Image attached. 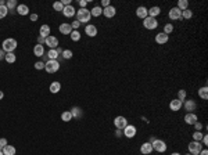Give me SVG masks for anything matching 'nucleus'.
<instances>
[{"label":"nucleus","mask_w":208,"mask_h":155,"mask_svg":"<svg viewBox=\"0 0 208 155\" xmlns=\"http://www.w3.org/2000/svg\"><path fill=\"white\" fill-rule=\"evenodd\" d=\"M76 18H78V22H80V24H86V22H89L90 21V18H92V14H90V11H89L88 8H79L78 11H76Z\"/></svg>","instance_id":"1"},{"label":"nucleus","mask_w":208,"mask_h":155,"mask_svg":"<svg viewBox=\"0 0 208 155\" xmlns=\"http://www.w3.org/2000/svg\"><path fill=\"white\" fill-rule=\"evenodd\" d=\"M17 40L13 39V37H8V39H6L3 42V44H1V50H3L4 53H14V50L17 48Z\"/></svg>","instance_id":"2"},{"label":"nucleus","mask_w":208,"mask_h":155,"mask_svg":"<svg viewBox=\"0 0 208 155\" xmlns=\"http://www.w3.org/2000/svg\"><path fill=\"white\" fill-rule=\"evenodd\" d=\"M44 69L49 73H54V72H57L60 69V62L57 60H47L44 62Z\"/></svg>","instance_id":"3"},{"label":"nucleus","mask_w":208,"mask_h":155,"mask_svg":"<svg viewBox=\"0 0 208 155\" xmlns=\"http://www.w3.org/2000/svg\"><path fill=\"white\" fill-rule=\"evenodd\" d=\"M143 26L148 31H153V29H156L158 26V21L156 18H153V17H147V18H144L143 20Z\"/></svg>","instance_id":"4"},{"label":"nucleus","mask_w":208,"mask_h":155,"mask_svg":"<svg viewBox=\"0 0 208 155\" xmlns=\"http://www.w3.org/2000/svg\"><path fill=\"white\" fill-rule=\"evenodd\" d=\"M151 145H153V150H156L157 152H165L167 151V144H165V141H162V140L154 139V141L151 143Z\"/></svg>","instance_id":"5"},{"label":"nucleus","mask_w":208,"mask_h":155,"mask_svg":"<svg viewBox=\"0 0 208 155\" xmlns=\"http://www.w3.org/2000/svg\"><path fill=\"white\" fill-rule=\"evenodd\" d=\"M203 150V144L200 141H192L189 143V152L192 155H198V152Z\"/></svg>","instance_id":"6"},{"label":"nucleus","mask_w":208,"mask_h":155,"mask_svg":"<svg viewBox=\"0 0 208 155\" xmlns=\"http://www.w3.org/2000/svg\"><path fill=\"white\" fill-rule=\"evenodd\" d=\"M114 125L118 130H124L126 125H128V119L125 118V116H117L115 119H114Z\"/></svg>","instance_id":"7"},{"label":"nucleus","mask_w":208,"mask_h":155,"mask_svg":"<svg viewBox=\"0 0 208 155\" xmlns=\"http://www.w3.org/2000/svg\"><path fill=\"white\" fill-rule=\"evenodd\" d=\"M44 44H46V46H49L50 48H57V47H58V39H57L56 36L49 35L47 37L44 39Z\"/></svg>","instance_id":"8"},{"label":"nucleus","mask_w":208,"mask_h":155,"mask_svg":"<svg viewBox=\"0 0 208 155\" xmlns=\"http://www.w3.org/2000/svg\"><path fill=\"white\" fill-rule=\"evenodd\" d=\"M169 20L172 21H178V20H182V11H180L178 7H172L169 10Z\"/></svg>","instance_id":"9"},{"label":"nucleus","mask_w":208,"mask_h":155,"mask_svg":"<svg viewBox=\"0 0 208 155\" xmlns=\"http://www.w3.org/2000/svg\"><path fill=\"white\" fill-rule=\"evenodd\" d=\"M124 134L128 137V139H132L136 136V127L133 126V125H126V127L124 129Z\"/></svg>","instance_id":"10"},{"label":"nucleus","mask_w":208,"mask_h":155,"mask_svg":"<svg viewBox=\"0 0 208 155\" xmlns=\"http://www.w3.org/2000/svg\"><path fill=\"white\" fill-rule=\"evenodd\" d=\"M184 122H186L187 125H194L196 122H198L197 115L196 114H193V112H187V114L184 115Z\"/></svg>","instance_id":"11"},{"label":"nucleus","mask_w":208,"mask_h":155,"mask_svg":"<svg viewBox=\"0 0 208 155\" xmlns=\"http://www.w3.org/2000/svg\"><path fill=\"white\" fill-rule=\"evenodd\" d=\"M115 14H117V10L114 6H108V7L103 8V15L107 17V18H112Z\"/></svg>","instance_id":"12"},{"label":"nucleus","mask_w":208,"mask_h":155,"mask_svg":"<svg viewBox=\"0 0 208 155\" xmlns=\"http://www.w3.org/2000/svg\"><path fill=\"white\" fill-rule=\"evenodd\" d=\"M183 105V101H180L179 98H175L172 100L171 103H169V108H171V111H179L180 108Z\"/></svg>","instance_id":"13"},{"label":"nucleus","mask_w":208,"mask_h":155,"mask_svg":"<svg viewBox=\"0 0 208 155\" xmlns=\"http://www.w3.org/2000/svg\"><path fill=\"white\" fill-rule=\"evenodd\" d=\"M136 15L139 17V18H142V20L147 18V17H148V8H146L144 6H140V7H137L136 8Z\"/></svg>","instance_id":"14"},{"label":"nucleus","mask_w":208,"mask_h":155,"mask_svg":"<svg viewBox=\"0 0 208 155\" xmlns=\"http://www.w3.org/2000/svg\"><path fill=\"white\" fill-rule=\"evenodd\" d=\"M168 39H169V36L167 35V33H164V32H161V33H157L156 35V42L158 44H167Z\"/></svg>","instance_id":"15"},{"label":"nucleus","mask_w":208,"mask_h":155,"mask_svg":"<svg viewBox=\"0 0 208 155\" xmlns=\"http://www.w3.org/2000/svg\"><path fill=\"white\" fill-rule=\"evenodd\" d=\"M63 14H64L65 17H68V18H71V17H74L76 14V10H75V7L74 6H65L64 7V10H63Z\"/></svg>","instance_id":"16"},{"label":"nucleus","mask_w":208,"mask_h":155,"mask_svg":"<svg viewBox=\"0 0 208 155\" xmlns=\"http://www.w3.org/2000/svg\"><path fill=\"white\" fill-rule=\"evenodd\" d=\"M183 105H184V108H186V111H189V112L196 111V108H197V104L194 100H186Z\"/></svg>","instance_id":"17"},{"label":"nucleus","mask_w":208,"mask_h":155,"mask_svg":"<svg viewBox=\"0 0 208 155\" xmlns=\"http://www.w3.org/2000/svg\"><path fill=\"white\" fill-rule=\"evenodd\" d=\"M85 32H86V35H88V36H90V37H94V36L97 35V28L94 26V25L88 24L86 26H85Z\"/></svg>","instance_id":"18"},{"label":"nucleus","mask_w":208,"mask_h":155,"mask_svg":"<svg viewBox=\"0 0 208 155\" xmlns=\"http://www.w3.org/2000/svg\"><path fill=\"white\" fill-rule=\"evenodd\" d=\"M140 152L144 155H148L153 152V145L151 143H143L142 144V147H140Z\"/></svg>","instance_id":"19"},{"label":"nucleus","mask_w":208,"mask_h":155,"mask_svg":"<svg viewBox=\"0 0 208 155\" xmlns=\"http://www.w3.org/2000/svg\"><path fill=\"white\" fill-rule=\"evenodd\" d=\"M60 32L63 33V35H71V32H72V26L71 24H67V22H64V24H61L60 25Z\"/></svg>","instance_id":"20"},{"label":"nucleus","mask_w":208,"mask_h":155,"mask_svg":"<svg viewBox=\"0 0 208 155\" xmlns=\"http://www.w3.org/2000/svg\"><path fill=\"white\" fill-rule=\"evenodd\" d=\"M33 54H35L36 57L44 56V47H43V44H36L35 47H33Z\"/></svg>","instance_id":"21"},{"label":"nucleus","mask_w":208,"mask_h":155,"mask_svg":"<svg viewBox=\"0 0 208 155\" xmlns=\"http://www.w3.org/2000/svg\"><path fill=\"white\" fill-rule=\"evenodd\" d=\"M17 12H18L20 15H28V14H29L28 6H25V4H20V6H17Z\"/></svg>","instance_id":"22"},{"label":"nucleus","mask_w":208,"mask_h":155,"mask_svg":"<svg viewBox=\"0 0 208 155\" xmlns=\"http://www.w3.org/2000/svg\"><path fill=\"white\" fill-rule=\"evenodd\" d=\"M15 152H17L15 147H13V145H10V144H7V145L3 148V154L4 155H15Z\"/></svg>","instance_id":"23"},{"label":"nucleus","mask_w":208,"mask_h":155,"mask_svg":"<svg viewBox=\"0 0 208 155\" xmlns=\"http://www.w3.org/2000/svg\"><path fill=\"white\" fill-rule=\"evenodd\" d=\"M90 14H92V17H100L101 14H103V8H101L100 6H94V7L90 10Z\"/></svg>","instance_id":"24"},{"label":"nucleus","mask_w":208,"mask_h":155,"mask_svg":"<svg viewBox=\"0 0 208 155\" xmlns=\"http://www.w3.org/2000/svg\"><path fill=\"white\" fill-rule=\"evenodd\" d=\"M49 33H50V26H49V25H42V26H40V36L46 39L49 36Z\"/></svg>","instance_id":"25"},{"label":"nucleus","mask_w":208,"mask_h":155,"mask_svg":"<svg viewBox=\"0 0 208 155\" xmlns=\"http://www.w3.org/2000/svg\"><path fill=\"white\" fill-rule=\"evenodd\" d=\"M161 14V8L160 7H151L148 10V17H153V18H156L157 15H160Z\"/></svg>","instance_id":"26"},{"label":"nucleus","mask_w":208,"mask_h":155,"mask_svg":"<svg viewBox=\"0 0 208 155\" xmlns=\"http://www.w3.org/2000/svg\"><path fill=\"white\" fill-rule=\"evenodd\" d=\"M49 89H50V92H52V93H58L61 90V83H60V82H53Z\"/></svg>","instance_id":"27"},{"label":"nucleus","mask_w":208,"mask_h":155,"mask_svg":"<svg viewBox=\"0 0 208 155\" xmlns=\"http://www.w3.org/2000/svg\"><path fill=\"white\" fill-rule=\"evenodd\" d=\"M198 95H200L201 100H207L208 98V87H207V86L198 89Z\"/></svg>","instance_id":"28"},{"label":"nucleus","mask_w":208,"mask_h":155,"mask_svg":"<svg viewBox=\"0 0 208 155\" xmlns=\"http://www.w3.org/2000/svg\"><path fill=\"white\" fill-rule=\"evenodd\" d=\"M46 57H47L49 60H57V57H58V53L56 51V48H50L47 51V54H46Z\"/></svg>","instance_id":"29"},{"label":"nucleus","mask_w":208,"mask_h":155,"mask_svg":"<svg viewBox=\"0 0 208 155\" xmlns=\"http://www.w3.org/2000/svg\"><path fill=\"white\" fill-rule=\"evenodd\" d=\"M4 60L7 61L8 64H13V62H15L17 60V57L14 53H6V57H4Z\"/></svg>","instance_id":"30"},{"label":"nucleus","mask_w":208,"mask_h":155,"mask_svg":"<svg viewBox=\"0 0 208 155\" xmlns=\"http://www.w3.org/2000/svg\"><path fill=\"white\" fill-rule=\"evenodd\" d=\"M176 7L179 8L180 11H183V10H186V8H189V3H187V0H179L178 1V6Z\"/></svg>","instance_id":"31"},{"label":"nucleus","mask_w":208,"mask_h":155,"mask_svg":"<svg viewBox=\"0 0 208 155\" xmlns=\"http://www.w3.org/2000/svg\"><path fill=\"white\" fill-rule=\"evenodd\" d=\"M192 17H193V11L190 8H186V10L182 11V18H184V20H190Z\"/></svg>","instance_id":"32"},{"label":"nucleus","mask_w":208,"mask_h":155,"mask_svg":"<svg viewBox=\"0 0 208 155\" xmlns=\"http://www.w3.org/2000/svg\"><path fill=\"white\" fill-rule=\"evenodd\" d=\"M61 119L64 120V122H69L72 119V115H71V111H64L61 114Z\"/></svg>","instance_id":"33"},{"label":"nucleus","mask_w":208,"mask_h":155,"mask_svg":"<svg viewBox=\"0 0 208 155\" xmlns=\"http://www.w3.org/2000/svg\"><path fill=\"white\" fill-rule=\"evenodd\" d=\"M69 36H71V39L74 40V42H78V40H80V33H79V31H78V29L72 31Z\"/></svg>","instance_id":"34"},{"label":"nucleus","mask_w":208,"mask_h":155,"mask_svg":"<svg viewBox=\"0 0 208 155\" xmlns=\"http://www.w3.org/2000/svg\"><path fill=\"white\" fill-rule=\"evenodd\" d=\"M203 133H201V131H194V133H193V141H200L201 143V139H203Z\"/></svg>","instance_id":"35"},{"label":"nucleus","mask_w":208,"mask_h":155,"mask_svg":"<svg viewBox=\"0 0 208 155\" xmlns=\"http://www.w3.org/2000/svg\"><path fill=\"white\" fill-rule=\"evenodd\" d=\"M6 7L8 8V11H10V10L13 11V8L17 7V0H8L7 3H6Z\"/></svg>","instance_id":"36"},{"label":"nucleus","mask_w":208,"mask_h":155,"mask_svg":"<svg viewBox=\"0 0 208 155\" xmlns=\"http://www.w3.org/2000/svg\"><path fill=\"white\" fill-rule=\"evenodd\" d=\"M7 14H8V8L6 7V6H0V20L4 18Z\"/></svg>","instance_id":"37"},{"label":"nucleus","mask_w":208,"mask_h":155,"mask_svg":"<svg viewBox=\"0 0 208 155\" xmlns=\"http://www.w3.org/2000/svg\"><path fill=\"white\" fill-rule=\"evenodd\" d=\"M53 8H54L56 11H61V12H63V10H64V6H63V3H61V1H56V3L53 4Z\"/></svg>","instance_id":"38"},{"label":"nucleus","mask_w":208,"mask_h":155,"mask_svg":"<svg viewBox=\"0 0 208 155\" xmlns=\"http://www.w3.org/2000/svg\"><path fill=\"white\" fill-rule=\"evenodd\" d=\"M172 31H173V25H172V24H165V26H164V33L169 35V33H172Z\"/></svg>","instance_id":"39"},{"label":"nucleus","mask_w":208,"mask_h":155,"mask_svg":"<svg viewBox=\"0 0 208 155\" xmlns=\"http://www.w3.org/2000/svg\"><path fill=\"white\" fill-rule=\"evenodd\" d=\"M63 57H64L65 60L72 58V51H71V50H64V51H63Z\"/></svg>","instance_id":"40"},{"label":"nucleus","mask_w":208,"mask_h":155,"mask_svg":"<svg viewBox=\"0 0 208 155\" xmlns=\"http://www.w3.org/2000/svg\"><path fill=\"white\" fill-rule=\"evenodd\" d=\"M79 111H80L79 108H76V107L72 108V109H71V115H72V118H76V116L79 115V114H80Z\"/></svg>","instance_id":"41"},{"label":"nucleus","mask_w":208,"mask_h":155,"mask_svg":"<svg viewBox=\"0 0 208 155\" xmlns=\"http://www.w3.org/2000/svg\"><path fill=\"white\" fill-rule=\"evenodd\" d=\"M178 98H179L180 101H183V100L186 98V92H184V90H179V93H178Z\"/></svg>","instance_id":"42"},{"label":"nucleus","mask_w":208,"mask_h":155,"mask_svg":"<svg viewBox=\"0 0 208 155\" xmlns=\"http://www.w3.org/2000/svg\"><path fill=\"white\" fill-rule=\"evenodd\" d=\"M7 145V139H0V151H3V148Z\"/></svg>","instance_id":"43"},{"label":"nucleus","mask_w":208,"mask_h":155,"mask_svg":"<svg viewBox=\"0 0 208 155\" xmlns=\"http://www.w3.org/2000/svg\"><path fill=\"white\" fill-rule=\"evenodd\" d=\"M35 68L38 69V71L43 69V68H44V62H42V61H38V62H35Z\"/></svg>","instance_id":"44"},{"label":"nucleus","mask_w":208,"mask_h":155,"mask_svg":"<svg viewBox=\"0 0 208 155\" xmlns=\"http://www.w3.org/2000/svg\"><path fill=\"white\" fill-rule=\"evenodd\" d=\"M194 127H196L197 131H201V129H203V123H201V122H196V123H194Z\"/></svg>","instance_id":"45"},{"label":"nucleus","mask_w":208,"mask_h":155,"mask_svg":"<svg viewBox=\"0 0 208 155\" xmlns=\"http://www.w3.org/2000/svg\"><path fill=\"white\" fill-rule=\"evenodd\" d=\"M201 141H203V145H207V144H208V137H207V136H203Z\"/></svg>","instance_id":"46"},{"label":"nucleus","mask_w":208,"mask_h":155,"mask_svg":"<svg viewBox=\"0 0 208 155\" xmlns=\"http://www.w3.org/2000/svg\"><path fill=\"white\" fill-rule=\"evenodd\" d=\"M79 25H80V22L75 21V22H72V24H71V26H72V29H74V28H79Z\"/></svg>","instance_id":"47"},{"label":"nucleus","mask_w":208,"mask_h":155,"mask_svg":"<svg viewBox=\"0 0 208 155\" xmlns=\"http://www.w3.org/2000/svg\"><path fill=\"white\" fill-rule=\"evenodd\" d=\"M86 4H88V1H86V0H80V1H79L80 8H85V6H86Z\"/></svg>","instance_id":"48"},{"label":"nucleus","mask_w":208,"mask_h":155,"mask_svg":"<svg viewBox=\"0 0 208 155\" xmlns=\"http://www.w3.org/2000/svg\"><path fill=\"white\" fill-rule=\"evenodd\" d=\"M101 4H103L104 8H105V7H108V6H110V1H108V0H103V1H101Z\"/></svg>","instance_id":"49"},{"label":"nucleus","mask_w":208,"mask_h":155,"mask_svg":"<svg viewBox=\"0 0 208 155\" xmlns=\"http://www.w3.org/2000/svg\"><path fill=\"white\" fill-rule=\"evenodd\" d=\"M38 20V14H31V21H36Z\"/></svg>","instance_id":"50"},{"label":"nucleus","mask_w":208,"mask_h":155,"mask_svg":"<svg viewBox=\"0 0 208 155\" xmlns=\"http://www.w3.org/2000/svg\"><path fill=\"white\" fill-rule=\"evenodd\" d=\"M4 57H6V53H4L3 50H0V60H3Z\"/></svg>","instance_id":"51"},{"label":"nucleus","mask_w":208,"mask_h":155,"mask_svg":"<svg viewBox=\"0 0 208 155\" xmlns=\"http://www.w3.org/2000/svg\"><path fill=\"white\" fill-rule=\"evenodd\" d=\"M198 155H208V151L207 150H201V151L198 152Z\"/></svg>","instance_id":"52"},{"label":"nucleus","mask_w":208,"mask_h":155,"mask_svg":"<svg viewBox=\"0 0 208 155\" xmlns=\"http://www.w3.org/2000/svg\"><path fill=\"white\" fill-rule=\"evenodd\" d=\"M39 44H42V43H44V37H42V36H39Z\"/></svg>","instance_id":"53"},{"label":"nucleus","mask_w":208,"mask_h":155,"mask_svg":"<svg viewBox=\"0 0 208 155\" xmlns=\"http://www.w3.org/2000/svg\"><path fill=\"white\" fill-rule=\"evenodd\" d=\"M56 51L58 53V54H60V53H63V51H64V50H63V48H61V47H57V48H56Z\"/></svg>","instance_id":"54"},{"label":"nucleus","mask_w":208,"mask_h":155,"mask_svg":"<svg viewBox=\"0 0 208 155\" xmlns=\"http://www.w3.org/2000/svg\"><path fill=\"white\" fill-rule=\"evenodd\" d=\"M3 97H4V93L0 90V100H3Z\"/></svg>","instance_id":"55"},{"label":"nucleus","mask_w":208,"mask_h":155,"mask_svg":"<svg viewBox=\"0 0 208 155\" xmlns=\"http://www.w3.org/2000/svg\"><path fill=\"white\" fill-rule=\"evenodd\" d=\"M0 6H6V3H4V0H0Z\"/></svg>","instance_id":"56"},{"label":"nucleus","mask_w":208,"mask_h":155,"mask_svg":"<svg viewBox=\"0 0 208 155\" xmlns=\"http://www.w3.org/2000/svg\"><path fill=\"white\" fill-rule=\"evenodd\" d=\"M171 155H182V154H179V152H173V154H171Z\"/></svg>","instance_id":"57"},{"label":"nucleus","mask_w":208,"mask_h":155,"mask_svg":"<svg viewBox=\"0 0 208 155\" xmlns=\"http://www.w3.org/2000/svg\"><path fill=\"white\" fill-rule=\"evenodd\" d=\"M0 155H4V154H3V151H0Z\"/></svg>","instance_id":"58"},{"label":"nucleus","mask_w":208,"mask_h":155,"mask_svg":"<svg viewBox=\"0 0 208 155\" xmlns=\"http://www.w3.org/2000/svg\"><path fill=\"white\" fill-rule=\"evenodd\" d=\"M186 155H189V154H186Z\"/></svg>","instance_id":"59"}]
</instances>
